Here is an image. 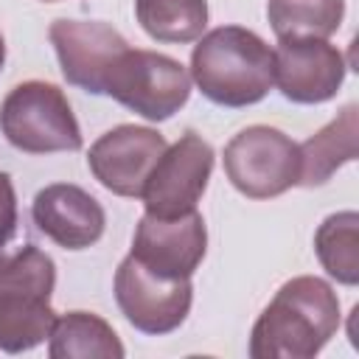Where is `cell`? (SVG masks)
<instances>
[{
	"label": "cell",
	"mask_w": 359,
	"mask_h": 359,
	"mask_svg": "<svg viewBox=\"0 0 359 359\" xmlns=\"http://www.w3.org/2000/svg\"><path fill=\"white\" fill-rule=\"evenodd\" d=\"M48 36L67 84L93 95H104L112 62L129 48V42L101 20H56L50 22Z\"/></svg>",
	"instance_id": "cell-11"
},
{
	"label": "cell",
	"mask_w": 359,
	"mask_h": 359,
	"mask_svg": "<svg viewBox=\"0 0 359 359\" xmlns=\"http://www.w3.org/2000/svg\"><path fill=\"white\" fill-rule=\"evenodd\" d=\"M314 252L323 269L342 286L359 283V213L339 210L323 219L314 233Z\"/></svg>",
	"instance_id": "cell-17"
},
{
	"label": "cell",
	"mask_w": 359,
	"mask_h": 359,
	"mask_svg": "<svg viewBox=\"0 0 359 359\" xmlns=\"http://www.w3.org/2000/svg\"><path fill=\"white\" fill-rule=\"evenodd\" d=\"M339 297L317 275L286 280L250 334L252 359H311L339 328Z\"/></svg>",
	"instance_id": "cell-1"
},
{
	"label": "cell",
	"mask_w": 359,
	"mask_h": 359,
	"mask_svg": "<svg viewBox=\"0 0 359 359\" xmlns=\"http://www.w3.org/2000/svg\"><path fill=\"white\" fill-rule=\"evenodd\" d=\"M213 171V149L196 135L185 132L177 143L165 146L154 168L149 171L140 199L149 216L171 219L196 210Z\"/></svg>",
	"instance_id": "cell-6"
},
{
	"label": "cell",
	"mask_w": 359,
	"mask_h": 359,
	"mask_svg": "<svg viewBox=\"0 0 359 359\" xmlns=\"http://www.w3.org/2000/svg\"><path fill=\"white\" fill-rule=\"evenodd\" d=\"M165 146L168 143L157 129L121 123L90 146L87 165L93 177L115 196H140L146 177Z\"/></svg>",
	"instance_id": "cell-10"
},
{
	"label": "cell",
	"mask_w": 359,
	"mask_h": 359,
	"mask_svg": "<svg viewBox=\"0 0 359 359\" xmlns=\"http://www.w3.org/2000/svg\"><path fill=\"white\" fill-rule=\"evenodd\" d=\"M45 3H56V0H45Z\"/></svg>",
	"instance_id": "cell-22"
},
{
	"label": "cell",
	"mask_w": 359,
	"mask_h": 359,
	"mask_svg": "<svg viewBox=\"0 0 359 359\" xmlns=\"http://www.w3.org/2000/svg\"><path fill=\"white\" fill-rule=\"evenodd\" d=\"M115 300L121 314L143 334L163 337L177 331L194 300L191 278H157L132 255H126L115 269Z\"/></svg>",
	"instance_id": "cell-7"
},
{
	"label": "cell",
	"mask_w": 359,
	"mask_h": 359,
	"mask_svg": "<svg viewBox=\"0 0 359 359\" xmlns=\"http://www.w3.org/2000/svg\"><path fill=\"white\" fill-rule=\"evenodd\" d=\"M191 79L219 107H250L272 90V48L244 25H219L191 50Z\"/></svg>",
	"instance_id": "cell-2"
},
{
	"label": "cell",
	"mask_w": 359,
	"mask_h": 359,
	"mask_svg": "<svg viewBox=\"0 0 359 359\" xmlns=\"http://www.w3.org/2000/svg\"><path fill=\"white\" fill-rule=\"evenodd\" d=\"M0 132L25 154L79 151L81 129L67 95L50 81H22L0 104Z\"/></svg>",
	"instance_id": "cell-3"
},
{
	"label": "cell",
	"mask_w": 359,
	"mask_h": 359,
	"mask_svg": "<svg viewBox=\"0 0 359 359\" xmlns=\"http://www.w3.org/2000/svg\"><path fill=\"white\" fill-rule=\"evenodd\" d=\"M348 73V62L328 39H278L272 50V84L294 104L331 101Z\"/></svg>",
	"instance_id": "cell-9"
},
{
	"label": "cell",
	"mask_w": 359,
	"mask_h": 359,
	"mask_svg": "<svg viewBox=\"0 0 359 359\" xmlns=\"http://www.w3.org/2000/svg\"><path fill=\"white\" fill-rule=\"evenodd\" d=\"M266 17L278 39H328L339 31L345 0H266Z\"/></svg>",
	"instance_id": "cell-16"
},
{
	"label": "cell",
	"mask_w": 359,
	"mask_h": 359,
	"mask_svg": "<svg viewBox=\"0 0 359 359\" xmlns=\"http://www.w3.org/2000/svg\"><path fill=\"white\" fill-rule=\"evenodd\" d=\"M31 216L39 233H45L53 244L65 250L93 247L107 227V213L101 202L70 182L45 185L31 202Z\"/></svg>",
	"instance_id": "cell-12"
},
{
	"label": "cell",
	"mask_w": 359,
	"mask_h": 359,
	"mask_svg": "<svg viewBox=\"0 0 359 359\" xmlns=\"http://www.w3.org/2000/svg\"><path fill=\"white\" fill-rule=\"evenodd\" d=\"M300 180L303 188H317L331 180V174L356 160L359 151V107L348 104L331 123H325L317 135L303 140L300 146Z\"/></svg>",
	"instance_id": "cell-13"
},
{
	"label": "cell",
	"mask_w": 359,
	"mask_h": 359,
	"mask_svg": "<svg viewBox=\"0 0 359 359\" xmlns=\"http://www.w3.org/2000/svg\"><path fill=\"white\" fill-rule=\"evenodd\" d=\"M224 174L247 199H272L300 180V149L275 126H247L224 146Z\"/></svg>",
	"instance_id": "cell-5"
},
{
	"label": "cell",
	"mask_w": 359,
	"mask_h": 359,
	"mask_svg": "<svg viewBox=\"0 0 359 359\" xmlns=\"http://www.w3.org/2000/svg\"><path fill=\"white\" fill-rule=\"evenodd\" d=\"M140 28L157 42H194L208 25V0H135Z\"/></svg>",
	"instance_id": "cell-18"
},
{
	"label": "cell",
	"mask_w": 359,
	"mask_h": 359,
	"mask_svg": "<svg viewBox=\"0 0 359 359\" xmlns=\"http://www.w3.org/2000/svg\"><path fill=\"white\" fill-rule=\"evenodd\" d=\"M104 95L146 121H168L191 95V73L174 56L126 48L107 73Z\"/></svg>",
	"instance_id": "cell-4"
},
{
	"label": "cell",
	"mask_w": 359,
	"mask_h": 359,
	"mask_svg": "<svg viewBox=\"0 0 359 359\" xmlns=\"http://www.w3.org/2000/svg\"><path fill=\"white\" fill-rule=\"evenodd\" d=\"M50 359H123V342L115 328L93 311H67L56 317L48 337Z\"/></svg>",
	"instance_id": "cell-14"
},
{
	"label": "cell",
	"mask_w": 359,
	"mask_h": 359,
	"mask_svg": "<svg viewBox=\"0 0 359 359\" xmlns=\"http://www.w3.org/2000/svg\"><path fill=\"white\" fill-rule=\"evenodd\" d=\"M208 252V227L199 210L160 219L143 213L132 238V258L157 278H191Z\"/></svg>",
	"instance_id": "cell-8"
},
{
	"label": "cell",
	"mask_w": 359,
	"mask_h": 359,
	"mask_svg": "<svg viewBox=\"0 0 359 359\" xmlns=\"http://www.w3.org/2000/svg\"><path fill=\"white\" fill-rule=\"evenodd\" d=\"M14 233H17V194L11 177L0 171V250L11 241Z\"/></svg>",
	"instance_id": "cell-20"
},
{
	"label": "cell",
	"mask_w": 359,
	"mask_h": 359,
	"mask_svg": "<svg viewBox=\"0 0 359 359\" xmlns=\"http://www.w3.org/2000/svg\"><path fill=\"white\" fill-rule=\"evenodd\" d=\"M56 323V311L50 303L31 306H0V351L22 353L42 345L50 337Z\"/></svg>",
	"instance_id": "cell-19"
},
{
	"label": "cell",
	"mask_w": 359,
	"mask_h": 359,
	"mask_svg": "<svg viewBox=\"0 0 359 359\" xmlns=\"http://www.w3.org/2000/svg\"><path fill=\"white\" fill-rule=\"evenodd\" d=\"M53 286L56 264L45 250L22 244L14 252H0V306L50 303Z\"/></svg>",
	"instance_id": "cell-15"
},
{
	"label": "cell",
	"mask_w": 359,
	"mask_h": 359,
	"mask_svg": "<svg viewBox=\"0 0 359 359\" xmlns=\"http://www.w3.org/2000/svg\"><path fill=\"white\" fill-rule=\"evenodd\" d=\"M3 62H6V39L0 34V70H3Z\"/></svg>",
	"instance_id": "cell-21"
}]
</instances>
